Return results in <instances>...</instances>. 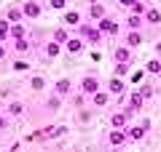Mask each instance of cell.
Here are the masks:
<instances>
[{
  "mask_svg": "<svg viewBox=\"0 0 161 152\" xmlns=\"http://www.w3.org/2000/svg\"><path fill=\"white\" fill-rule=\"evenodd\" d=\"M30 88L32 91H43L46 88V78H43V75H32V78H30Z\"/></svg>",
  "mask_w": 161,
  "mask_h": 152,
  "instance_id": "cell-29",
  "label": "cell"
},
{
  "mask_svg": "<svg viewBox=\"0 0 161 152\" xmlns=\"http://www.w3.org/2000/svg\"><path fill=\"white\" fill-rule=\"evenodd\" d=\"M132 72V62H126V64H115V78H124V75H129Z\"/></svg>",
  "mask_w": 161,
  "mask_h": 152,
  "instance_id": "cell-31",
  "label": "cell"
},
{
  "mask_svg": "<svg viewBox=\"0 0 161 152\" xmlns=\"http://www.w3.org/2000/svg\"><path fill=\"white\" fill-rule=\"evenodd\" d=\"M48 8H54V11H67V0H48Z\"/></svg>",
  "mask_w": 161,
  "mask_h": 152,
  "instance_id": "cell-33",
  "label": "cell"
},
{
  "mask_svg": "<svg viewBox=\"0 0 161 152\" xmlns=\"http://www.w3.org/2000/svg\"><path fill=\"white\" fill-rule=\"evenodd\" d=\"M148 8H150V6L145 3V0H137V3H134L129 11H132V13H140V16H145V11H148Z\"/></svg>",
  "mask_w": 161,
  "mask_h": 152,
  "instance_id": "cell-32",
  "label": "cell"
},
{
  "mask_svg": "<svg viewBox=\"0 0 161 152\" xmlns=\"http://www.w3.org/2000/svg\"><path fill=\"white\" fill-rule=\"evenodd\" d=\"M142 75H145V69H134V72H132V83H140Z\"/></svg>",
  "mask_w": 161,
  "mask_h": 152,
  "instance_id": "cell-36",
  "label": "cell"
},
{
  "mask_svg": "<svg viewBox=\"0 0 161 152\" xmlns=\"http://www.w3.org/2000/svg\"><path fill=\"white\" fill-rule=\"evenodd\" d=\"M78 35H80L83 40H86V43H92V45L102 43V38H105V35H102V29L97 27V22H94V24H80V27H78Z\"/></svg>",
  "mask_w": 161,
  "mask_h": 152,
  "instance_id": "cell-1",
  "label": "cell"
},
{
  "mask_svg": "<svg viewBox=\"0 0 161 152\" xmlns=\"http://www.w3.org/2000/svg\"><path fill=\"white\" fill-rule=\"evenodd\" d=\"M62 48H64L62 43H57V40H48V43L43 45V56H48V59H57L59 53H62Z\"/></svg>",
  "mask_w": 161,
  "mask_h": 152,
  "instance_id": "cell-20",
  "label": "cell"
},
{
  "mask_svg": "<svg viewBox=\"0 0 161 152\" xmlns=\"http://www.w3.org/2000/svg\"><path fill=\"white\" fill-rule=\"evenodd\" d=\"M110 152H121V149H118V147H113V149H110Z\"/></svg>",
  "mask_w": 161,
  "mask_h": 152,
  "instance_id": "cell-41",
  "label": "cell"
},
{
  "mask_svg": "<svg viewBox=\"0 0 161 152\" xmlns=\"http://www.w3.org/2000/svg\"><path fill=\"white\" fill-rule=\"evenodd\" d=\"M0 131H8V115L0 112Z\"/></svg>",
  "mask_w": 161,
  "mask_h": 152,
  "instance_id": "cell-35",
  "label": "cell"
},
{
  "mask_svg": "<svg viewBox=\"0 0 161 152\" xmlns=\"http://www.w3.org/2000/svg\"><path fill=\"white\" fill-rule=\"evenodd\" d=\"M80 19L83 16H80V11H75V8H67V11L62 13V24L64 27H80V24H83Z\"/></svg>",
  "mask_w": 161,
  "mask_h": 152,
  "instance_id": "cell-12",
  "label": "cell"
},
{
  "mask_svg": "<svg viewBox=\"0 0 161 152\" xmlns=\"http://www.w3.org/2000/svg\"><path fill=\"white\" fill-rule=\"evenodd\" d=\"M22 13H24V19H40L43 16V6L38 0H22Z\"/></svg>",
  "mask_w": 161,
  "mask_h": 152,
  "instance_id": "cell-7",
  "label": "cell"
},
{
  "mask_svg": "<svg viewBox=\"0 0 161 152\" xmlns=\"http://www.w3.org/2000/svg\"><path fill=\"white\" fill-rule=\"evenodd\" d=\"M110 99H113V96H110V91H108V88H105V91L99 88L94 96H89V104H92L94 109H102V107H108V104H110Z\"/></svg>",
  "mask_w": 161,
  "mask_h": 152,
  "instance_id": "cell-8",
  "label": "cell"
},
{
  "mask_svg": "<svg viewBox=\"0 0 161 152\" xmlns=\"http://www.w3.org/2000/svg\"><path fill=\"white\" fill-rule=\"evenodd\" d=\"M89 118H92V112H89V109H80V115H78V120H80V123H86Z\"/></svg>",
  "mask_w": 161,
  "mask_h": 152,
  "instance_id": "cell-38",
  "label": "cell"
},
{
  "mask_svg": "<svg viewBox=\"0 0 161 152\" xmlns=\"http://www.w3.org/2000/svg\"><path fill=\"white\" fill-rule=\"evenodd\" d=\"M30 48H32V43H30V38H19V40H14V51H16L19 56H24V53H30Z\"/></svg>",
  "mask_w": 161,
  "mask_h": 152,
  "instance_id": "cell-24",
  "label": "cell"
},
{
  "mask_svg": "<svg viewBox=\"0 0 161 152\" xmlns=\"http://www.w3.org/2000/svg\"><path fill=\"white\" fill-rule=\"evenodd\" d=\"M0 40H3V43L11 40V22H8L6 16H0Z\"/></svg>",
  "mask_w": 161,
  "mask_h": 152,
  "instance_id": "cell-26",
  "label": "cell"
},
{
  "mask_svg": "<svg viewBox=\"0 0 161 152\" xmlns=\"http://www.w3.org/2000/svg\"><path fill=\"white\" fill-rule=\"evenodd\" d=\"M105 141H108L110 147H124V144H129V139H126V128H110L108 131V136H105Z\"/></svg>",
  "mask_w": 161,
  "mask_h": 152,
  "instance_id": "cell-6",
  "label": "cell"
},
{
  "mask_svg": "<svg viewBox=\"0 0 161 152\" xmlns=\"http://www.w3.org/2000/svg\"><path fill=\"white\" fill-rule=\"evenodd\" d=\"M64 134H67V125H48V128L40 131L43 139H59V136H64Z\"/></svg>",
  "mask_w": 161,
  "mask_h": 152,
  "instance_id": "cell-17",
  "label": "cell"
},
{
  "mask_svg": "<svg viewBox=\"0 0 161 152\" xmlns=\"http://www.w3.org/2000/svg\"><path fill=\"white\" fill-rule=\"evenodd\" d=\"M142 19H145V24H150V27H158V24H161V11H158V8H148Z\"/></svg>",
  "mask_w": 161,
  "mask_h": 152,
  "instance_id": "cell-21",
  "label": "cell"
},
{
  "mask_svg": "<svg viewBox=\"0 0 161 152\" xmlns=\"http://www.w3.org/2000/svg\"><path fill=\"white\" fill-rule=\"evenodd\" d=\"M113 62L115 64H126V62H132V48H129V45H115L113 48Z\"/></svg>",
  "mask_w": 161,
  "mask_h": 152,
  "instance_id": "cell-10",
  "label": "cell"
},
{
  "mask_svg": "<svg viewBox=\"0 0 161 152\" xmlns=\"http://www.w3.org/2000/svg\"><path fill=\"white\" fill-rule=\"evenodd\" d=\"M6 56V43H3V40H0V59Z\"/></svg>",
  "mask_w": 161,
  "mask_h": 152,
  "instance_id": "cell-39",
  "label": "cell"
},
{
  "mask_svg": "<svg viewBox=\"0 0 161 152\" xmlns=\"http://www.w3.org/2000/svg\"><path fill=\"white\" fill-rule=\"evenodd\" d=\"M140 94H142V96H145V101H148L150 96H153V85H150V83H145V85H140Z\"/></svg>",
  "mask_w": 161,
  "mask_h": 152,
  "instance_id": "cell-34",
  "label": "cell"
},
{
  "mask_svg": "<svg viewBox=\"0 0 161 152\" xmlns=\"http://www.w3.org/2000/svg\"><path fill=\"white\" fill-rule=\"evenodd\" d=\"M121 43L129 45V48L134 51L140 43H142V32H140V29H126V35H124V40H121Z\"/></svg>",
  "mask_w": 161,
  "mask_h": 152,
  "instance_id": "cell-14",
  "label": "cell"
},
{
  "mask_svg": "<svg viewBox=\"0 0 161 152\" xmlns=\"http://www.w3.org/2000/svg\"><path fill=\"white\" fill-rule=\"evenodd\" d=\"M3 16L8 19V22L11 24H22L24 22V13H22V6H8L6 8V13H3Z\"/></svg>",
  "mask_w": 161,
  "mask_h": 152,
  "instance_id": "cell-16",
  "label": "cell"
},
{
  "mask_svg": "<svg viewBox=\"0 0 161 152\" xmlns=\"http://www.w3.org/2000/svg\"><path fill=\"white\" fill-rule=\"evenodd\" d=\"M145 72H150V75H161V62H158V56H153L148 64H145Z\"/></svg>",
  "mask_w": 161,
  "mask_h": 152,
  "instance_id": "cell-30",
  "label": "cell"
},
{
  "mask_svg": "<svg viewBox=\"0 0 161 152\" xmlns=\"http://www.w3.org/2000/svg\"><path fill=\"white\" fill-rule=\"evenodd\" d=\"M99 88H102V85H99V78H97V75H83L80 83H78V91H80L83 96H94Z\"/></svg>",
  "mask_w": 161,
  "mask_h": 152,
  "instance_id": "cell-2",
  "label": "cell"
},
{
  "mask_svg": "<svg viewBox=\"0 0 161 152\" xmlns=\"http://www.w3.org/2000/svg\"><path fill=\"white\" fill-rule=\"evenodd\" d=\"M19 38H27V27L22 24H11V40H19Z\"/></svg>",
  "mask_w": 161,
  "mask_h": 152,
  "instance_id": "cell-28",
  "label": "cell"
},
{
  "mask_svg": "<svg viewBox=\"0 0 161 152\" xmlns=\"http://www.w3.org/2000/svg\"><path fill=\"white\" fill-rule=\"evenodd\" d=\"M129 120H132V118L126 115V109H118V112L110 115V128H126Z\"/></svg>",
  "mask_w": 161,
  "mask_h": 152,
  "instance_id": "cell-13",
  "label": "cell"
},
{
  "mask_svg": "<svg viewBox=\"0 0 161 152\" xmlns=\"http://www.w3.org/2000/svg\"><path fill=\"white\" fill-rule=\"evenodd\" d=\"M16 149H19V144H11V147H8L6 152H16Z\"/></svg>",
  "mask_w": 161,
  "mask_h": 152,
  "instance_id": "cell-40",
  "label": "cell"
},
{
  "mask_svg": "<svg viewBox=\"0 0 161 152\" xmlns=\"http://www.w3.org/2000/svg\"><path fill=\"white\" fill-rule=\"evenodd\" d=\"M124 24H126V29H142L145 19L140 16V13H132V11H129V16H126V22H124Z\"/></svg>",
  "mask_w": 161,
  "mask_h": 152,
  "instance_id": "cell-22",
  "label": "cell"
},
{
  "mask_svg": "<svg viewBox=\"0 0 161 152\" xmlns=\"http://www.w3.org/2000/svg\"><path fill=\"white\" fill-rule=\"evenodd\" d=\"M46 109H48V112H59V109H62V96L51 91V96L46 99Z\"/></svg>",
  "mask_w": 161,
  "mask_h": 152,
  "instance_id": "cell-23",
  "label": "cell"
},
{
  "mask_svg": "<svg viewBox=\"0 0 161 152\" xmlns=\"http://www.w3.org/2000/svg\"><path fill=\"white\" fill-rule=\"evenodd\" d=\"M73 88H75V85H73V80H70V78H59L57 83H54V94H59L62 99L73 96Z\"/></svg>",
  "mask_w": 161,
  "mask_h": 152,
  "instance_id": "cell-9",
  "label": "cell"
},
{
  "mask_svg": "<svg viewBox=\"0 0 161 152\" xmlns=\"http://www.w3.org/2000/svg\"><path fill=\"white\" fill-rule=\"evenodd\" d=\"M134 3H137V0H118V6H121V8H126V11L134 6Z\"/></svg>",
  "mask_w": 161,
  "mask_h": 152,
  "instance_id": "cell-37",
  "label": "cell"
},
{
  "mask_svg": "<svg viewBox=\"0 0 161 152\" xmlns=\"http://www.w3.org/2000/svg\"><path fill=\"white\" fill-rule=\"evenodd\" d=\"M30 67H32V64H30L24 56H16V59L11 62V69H14V72H27Z\"/></svg>",
  "mask_w": 161,
  "mask_h": 152,
  "instance_id": "cell-25",
  "label": "cell"
},
{
  "mask_svg": "<svg viewBox=\"0 0 161 152\" xmlns=\"http://www.w3.org/2000/svg\"><path fill=\"white\" fill-rule=\"evenodd\" d=\"M150 131V120H142L140 125H126V139L129 141H142Z\"/></svg>",
  "mask_w": 161,
  "mask_h": 152,
  "instance_id": "cell-3",
  "label": "cell"
},
{
  "mask_svg": "<svg viewBox=\"0 0 161 152\" xmlns=\"http://www.w3.org/2000/svg\"><path fill=\"white\" fill-rule=\"evenodd\" d=\"M89 19H92V22H99V19H105L108 16V8L102 6V3H89Z\"/></svg>",
  "mask_w": 161,
  "mask_h": 152,
  "instance_id": "cell-15",
  "label": "cell"
},
{
  "mask_svg": "<svg viewBox=\"0 0 161 152\" xmlns=\"http://www.w3.org/2000/svg\"><path fill=\"white\" fill-rule=\"evenodd\" d=\"M51 40H57V43H62V45L70 40V35H67V29H64V24H62V27H57V29L51 32Z\"/></svg>",
  "mask_w": 161,
  "mask_h": 152,
  "instance_id": "cell-27",
  "label": "cell"
},
{
  "mask_svg": "<svg viewBox=\"0 0 161 152\" xmlns=\"http://www.w3.org/2000/svg\"><path fill=\"white\" fill-rule=\"evenodd\" d=\"M6 115H8V118H22V115H24V101H19V99L8 101V104H6Z\"/></svg>",
  "mask_w": 161,
  "mask_h": 152,
  "instance_id": "cell-18",
  "label": "cell"
},
{
  "mask_svg": "<svg viewBox=\"0 0 161 152\" xmlns=\"http://www.w3.org/2000/svg\"><path fill=\"white\" fill-rule=\"evenodd\" d=\"M97 27L102 29V35H108V38H118V35H121V24L115 22L113 16H105V19H99V22H97Z\"/></svg>",
  "mask_w": 161,
  "mask_h": 152,
  "instance_id": "cell-5",
  "label": "cell"
},
{
  "mask_svg": "<svg viewBox=\"0 0 161 152\" xmlns=\"http://www.w3.org/2000/svg\"><path fill=\"white\" fill-rule=\"evenodd\" d=\"M145 107V96L140 94V88L137 91H129V104H126V115L129 118H134V115L140 112V109Z\"/></svg>",
  "mask_w": 161,
  "mask_h": 152,
  "instance_id": "cell-4",
  "label": "cell"
},
{
  "mask_svg": "<svg viewBox=\"0 0 161 152\" xmlns=\"http://www.w3.org/2000/svg\"><path fill=\"white\" fill-rule=\"evenodd\" d=\"M158 62H161V56H158Z\"/></svg>",
  "mask_w": 161,
  "mask_h": 152,
  "instance_id": "cell-42",
  "label": "cell"
},
{
  "mask_svg": "<svg viewBox=\"0 0 161 152\" xmlns=\"http://www.w3.org/2000/svg\"><path fill=\"white\" fill-rule=\"evenodd\" d=\"M83 48H86V40L80 38V35L78 38H70L67 43H64V51H67V53H80Z\"/></svg>",
  "mask_w": 161,
  "mask_h": 152,
  "instance_id": "cell-19",
  "label": "cell"
},
{
  "mask_svg": "<svg viewBox=\"0 0 161 152\" xmlns=\"http://www.w3.org/2000/svg\"><path fill=\"white\" fill-rule=\"evenodd\" d=\"M108 91H110V96H124L126 94V83H124V80L121 78H115V75H110V80H108Z\"/></svg>",
  "mask_w": 161,
  "mask_h": 152,
  "instance_id": "cell-11",
  "label": "cell"
}]
</instances>
